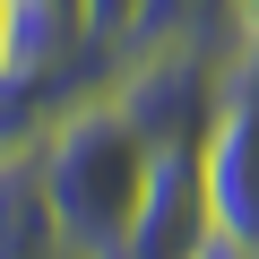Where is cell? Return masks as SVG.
Listing matches in <instances>:
<instances>
[{
  "instance_id": "obj_1",
  "label": "cell",
  "mask_w": 259,
  "mask_h": 259,
  "mask_svg": "<svg viewBox=\"0 0 259 259\" xmlns=\"http://www.w3.org/2000/svg\"><path fill=\"white\" fill-rule=\"evenodd\" d=\"M35 164H44V190H52V216H61L69 250L78 259H112L130 207L147 190V164H156V147L121 112V95L95 87V95L61 104L44 121V139H35Z\"/></svg>"
},
{
  "instance_id": "obj_2",
  "label": "cell",
  "mask_w": 259,
  "mask_h": 259,
  "mask_svg": "<svg viewBox=\"0 0 259 259\" xmlns=\"http://www.w3.org/2000/svg\"><path fill=\"white\" fill-rule=\"evenodd\" d=\"M207 242H216V216H207L199 147H156L147 190H139V207H130L112 259H199Z\"/></svg>"
},
{
  "instance_id": "obj_3",
  "label": "cell",
  "mask_w": 259,
  "mask_h": 259,
  "mask_svg": "<svg viewBox=\"0 0 259 259\" xmlns=\"http://www.w3.org/2000/svg\"><path fill=\"white\" fill-rule=\"evenodd\" d=\"M139 52H199V61H242L250 26H242V0H147L139 26L121 35V61Z\"/></svg>"
},
{
  "instance_id": "obj_4",
  "label": "cell",
  "mask_w": 259,
  "mask_h": 259,
  "mask_svg": "<svg viewBox=\"0 0 259 259\" xmlns=\"http://www.w3.org/2000/svg\"><path fill=\"white\" fill-rule=\"evenodd\" d=\"M0 259H69V233L52 216V190H44L35 147L0 156Z\"/></svg>"
},
{
  "instance_id": "obj_5",
  "label": "cell",
  "mask_w": 259,
  "mask_h": 259,
  "mask_svg": "<svg viewBox=\"0 0 259 259\" xmlns=\"http://www.w3.org/2000/svg\"><path fill=\"white\" fill-rule=\"evenodd\" d=\"M139 9H147V0H87V44L121 69V35L130 26H139Z\"/></svg>"
},
{
  "instance_id": "obj_6",
  "label": "cell",
  "mask_w": 259,
  "mask_h": 259,
  "mask_svg": "<svg viewBox=\"0 0 259 259\" xmlns=\"http://www.w3.org/2000/svg\"><path fill=\"white\" fill-rule=\"evenodd\" d=\"M18 69V0H0V78Z\"/></svg>"
},
{
  "instance_id": "obj_7",
  "label": "cell",
  "mask_w": 259,
  "mask_h": 259,
  "mask_svg": "<svg viewBox=\"0 0 259 259\" xmlns=\"http://www.w3.org/2000/svg\"><path fill=\"white\" fill-rule=\"evenodd\" d=\"M242 26H250V44H259V0H242Z\"/></svg>"
}]
</instances>
